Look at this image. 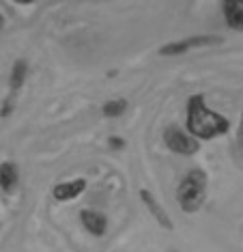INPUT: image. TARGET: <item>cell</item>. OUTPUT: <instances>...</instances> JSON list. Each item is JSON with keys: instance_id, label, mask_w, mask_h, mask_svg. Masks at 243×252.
<instances>
[{"instance_id": "1", "label": "cell", "mask_w": 243, "mask_h": 252, "mask_svg": "<svg viewBox=\"0 0 243 252\" xmlns=\"http://www.w3.org/2000/svg\"><path fill=\"white\" fill-rule=\"evenodd\" d=\"M187 131L194 138L211 140L228 131V121L219 112L205 104L202 95H194L187 101Z\"/></svg>"}, {"instance_id": "2", "label": "cell", "mask_w": 243, "mask_h": 252, "mask_svg": "<svg viewBox=\"0 0 243 252\" xmlns=\"http://www.w3.org/2000/svg\"><path fill=\"white\" fill-rule=\"evenodd\" d=\"M205 192H207V175L202 170L187 173L177 190V198L181 209L187 211V214L198 211L202 207V203H205Z\"/></svg>"}, {"instance_id": "3", "label": "cell", "mask_w": 243, "mask_h": 252, "mask_svg": "<svg viewBox=\"0 0 243 252\" xmlns=\"http://www.w3.org/2000/svg\"><path fill=\"white\" fill-rule=\"evenodd\" d=\"M164 142L170 151L181 153V156H194V153L198 151V140H196L189 131H183V129L175 127V125L166 127Z\"/></svg>"}, {"instance_id": "4", "label": "cell", "mask_w": 243, "mask_h": 252, "mask_svg": "<svg viewBox=\"0 0 243 252\" xmlns=\"http://www.w3.org/2000/svg\"><path fill=\"white\" fill-rule=\"evenodd\" d=\"M213 43H222V37H213V35H202V37H189L183 41H170L164 48H159L161 56H179L185 54L192 48H202V45H213Z\"/></svg>"}, {"instance_id": "5", "label": "cell", "mask_w": 243, "mask_h": 252, "mask_svg": "<svg viewBox=\"0 0 243 252\" xmlns=\"http://www.w3.org/2000/svg\"><path fill=\"white\" fill-rule=\"evenodd\" d=\"M82 224L89 233L97 235V237H101L103 233H106V226H108V220L106 216L101 214V211H95V209H84L82 214Z\"/></svg>"}, {"instance_id": "6", "label": "cell", "mask_w": 243, "mask_h": 252, "mask_svg": "<svg viewBox=\"0 0 243 252\" xmlns=\"http://www.w3.org/2000/svg\"><path fill=\"white\" fill-rule=\"evenodd\" d=\"M84 190H86V181L84 179H73V181L59 183V186L52 190V194H54L56 200H71V198H78Z\"/></svg>"}, {"instance_id": "7", "label": "cell", "mask_w": 243, "mask_h": 252, "mask_svg": "<svg viewBox=\"0 0 243 252\" xmlns=\"http://www.w3.org/2000/svg\"><path fill=\"white\" fill-rule=\"evenodd\" d=\"M20 183V170L13 162H2L0 164V188L4 192H13Z\"/></svg>"}, {"instance_id": "8", "label": "cell", "mask_w": 243, "mask_h": 252, "mask_svg": "<svg viewBox=\"0 0 243 252\" xmlns=\"http://www.w3.org/2000/svg\"><path fill=\"white\" fill-rule=\"evenodd\" d=\"M224 15H226L228 26L243 31V0H233L224 4Z\"/></svg>"}, {"instance_id": "9", "label": "cell", "mask_w": 243, "mask_h": 252, "mask_svg": "<svg viewBox=\"0 0 243 252\" xmlns=\"http://www.w3.org/2000/svg\"><path fill=\"white\" fill-rule=\"evenodd\" d=\"M140 198L144 200V205H147V207L151 209V214L155 216V220H157L159 224H164L166 228H170V226H172V222L168 220L166 211L161 209L157 203H155V198H153V194H151V192H149V190H140Z\"/></svg>"}, {"instance_id": "10", "label": "cell", "mask_w": 243, "mask_h": 252, "mask_svg": "<svg viewBox=\"0 0 243 252\" xmlns=\"http://www.w3.org/2000/svg\"><path fill=\"white\" fill-rule=\"evenodd\" d=\"M26 73H28V63L26 61H15V65H13V69H11V91H17L24 84V80H26Z\"/></svg>"}, {"instance_id": "11", "label": "cell", "mask_w": 243, "mask_h": 252, "mask_svg": "<svg viewBox=\"0 0 243 252\" xmlns=\"http://www.w3.org/2000/svg\"><path fill=\"white\" fill-rule=\"evenodd\" d=\"M127 110V99H110L108 104H103V114L110 119H114V117H121Z\"/></svg>"}, {"instance_id": "12", "label": "cell", "mask_w": 243, "mask_h": 252, "mask_svg": "<svg viewBox=\"0 0 243 252\" xmlns=\"http://www.w3.org/2000/svg\"><path fill=\"white\" fill-rule=\"evenodd\" d=\"M108 142H110V145H112L114 149H121V147H125V140H123V138H110Z\"/></svg>"}, {"instance_id": "13", "label": "cell", "mask_w": 243, "mask_h": 252, "mask_svg": "<svg viewBox=\"0 0 243 252\" xmlns=\"http://www.w3.org/2000/svg\"><path fill=\"white\" fill-rule=\"evenodd\" d=\"M4 26V18H2V15H0V28H2Z\"/></svg>"}]
</instances>
